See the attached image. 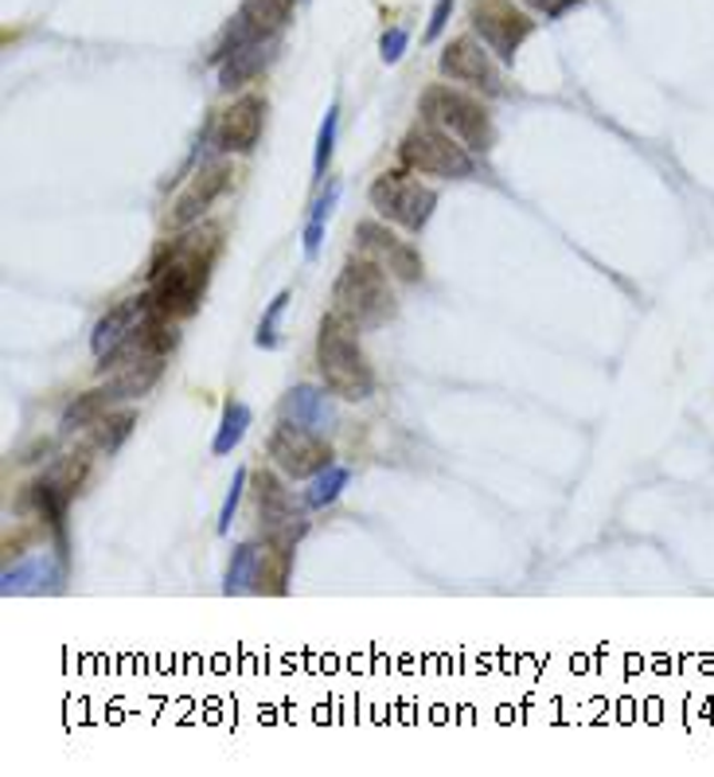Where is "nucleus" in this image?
<instances>
[{"mask_svg":"<svg viewBox=\"0 0 714 777\" xmlns=\"http://www.w3.org/2000/svg\"><path fill=\"white\" fill-rule=\"evenodd\" d=\"M230 176H235V173H230V165L204 168V173L188 184V191H184V196L173 204V211H168V227H173V231H180V227H196L199 216H204L207 207H211L215 199L227 191Z\"/></svg>","mask_w":714,"mask_h":777,"instance_id":"obj_16","label":"nucleus"},{"mask_svg":"<svg viewBox=\"0 0 714 777\" xmlns=\"http://www.w3.org/2000/svg\"><path fill=\"white\" fill-rule=\"evenodd\" d=\"M255 505H258V524L266 528V539L273 536H304L301 508H297L293 493L281 485V477H273L270 469L255 473Z\"/></svg>","mask_w":714,"mask_h":777,"instance_id":"obj_14","label":"nucleus"},{"mask_svg":"<svg viewBox=\"0 0 714 777\" xmlns=\"http://www.w3.org/2000/svg\"><path fill=\"white\" fill-rule=\"evenodd\" d=\"M442 75L453 79V83L473 86V91L488 94V99H500L504 94V79H500V66H496V55L476 40V35H461V40L445 43Z\"/></svg>","mask_w":714,"mask_h":777,"instance_id":"obj_11","label":"nucleus"},{"mask_svg":"<svg viewBox=\"0 0 714 777\" xmlns=\"http://www.w3.org/2000/svg\"><path fill=\"white\" fill-rule=\"evenodd\" d=\"M348 480H352V473L344 469V465H329V469H321L317 477H312L309 493H304V508H329L340 500V493L348 488Z\"/></svg>","mask_w":714,"mask_h":777,"instance_id":"obj_23","label":"nucleus"},{"mask_svg":"<svg viewBox=\"0 0 714 777\" xmlns=\"http://www.w3.org/2000/svg\"><path fill=\"white\" fill-rule=\"evenodd\" d=\"M332 301H337L332 313H340L360 332L383 329V324L394 321V313H399L386 270L379 262H371V258H348L337 286H332Z\"/></svg>","mask_w":714,"mask_h":777,"instance_id":"obj_3","label":"nucleus"},{"mask_svg":"<svg viewBox=\"0 0 714 777\" xmlns=\"http://www.w3.org/2000/svg\"><path fill=\"white\" fill-rule=\"evenodd\" d=\"M368 199L386 224H399L403 231L422 235L437 207V191L426 188L422 180L403 173H383L375 176V184L368 188Z\"/></svg>","mask_w":714,"mask_h":777,"instance_id":"obj_7","label":"nucleus"},{"mask_svg":"<svg viewBox=\"0 0 714 777\" xmlns=\"http://www.w3.org/2000/svg\"><path fill=\"white\" fill-rule=\"evenodd\" d=\"M219 227L204 224L184 231L180 239L168 242L161 255H156L153 270V313L165 317V321H176V317H192L199 309V298L207 290V278H211L215 255H219Z\"/></svg>","mask_w":714,"mask_h":777,"instance_id":"obj_1","label":"nucleus"},{"mask_svg":"<svg viewBox=\"0 0 714 777\" xmlns=\"http://www.w3.org/2000/svg\"><path fill=\"white\" fill-rule=\"evenodd\" d=\"M262 562H266V547L262 543L235 547L223 590H227V594H250V590H258V579H262Z\"/></svg>","mask_w":714,"mask_h":777,"instance_id":"obj_19","label":"nucleus"},{"mask_svg":"<svg viewBox=\"0 0 714 777\" xmlns=\"http://www.w3.org/2000/svg\"><path fill=\"white\" fill-rule=\"evenodd\" d=\"M406 43H411V32H406V28H386L383 40H379V55H383V63H399Z\"/></svg>","mask_w":714,"mask_h":777,"instance_id":"obj_28","label":"nucleus"},{"mask_svg":"<svg viewBox=\"0 0 714 777\" xmlns=\"http://www.w3.org/2000/svg\"><path fill=\"white\" fill-rule=\"evenodd\" d=\"M355 247H360L363 258L379 262L386 273L403 281H422V255L418 247H411L406 239L391 231L386 224H375V219H363L355 224Z\"/></svg>","mask_w":714,"mask_h":777,"instance_id":"obj_12","label":"nucleus"},{"mask_svg":"<svg viewBox=\"0 0 714 777\" xmlns=\"http://www.w3.org/2000/svg\"><path fill=\"white\" fill-rule=\"evenodd\" d=\"M286 305H289V290H281L278 298L270 301V309L262 313V321H258V332H255V344L258 348H273V344H278V321H281V313H286Z\"/></svg>","mask_w":714,"mask_h":777,"instance_id":"obj_26","label":"nucleus"},{"mask_svg":"<svg viewBox=\"0 0 714 777\" xmlns=\"http://www.w3.org/2000/svg\"><path fill=\"white\" fill-rule=\"evenodd\" d=\"M161 372H165V356H148V360H137V364H125L117 367V375L110 383H102V387L86 391V395H79L71 406L63 411V431H79V426H94V422L102 418V414H110L117 403H130V398H141L148 395V391L156 387V380H161Z\"/></svg>","mask_w":714,"mask_h":777,"instance_id":"obj_5","label":"nucleus"},{"mask_svg":"<svg viewBox=\"0 0 714 777\" xmlns=\"http://www.w3.org/2000/svg\"><path fill=\"white\" fill-rule=\"evenodd\" d=\"M449 12H453V0H437V4H434V17H430V28H426V40H437V35H442V28H445V20H449Z\"/></svg>","mask_w":714,"mask_h":777,"instance_id":"obj_30","label":"nucleus"},{"mask_svg":"<svg viewBox=\"0 0 714 777\" xmlns=\"http://www.w3.org/2000/svg\"><path fill=\"white\" fill-rule=\"evenodd\" d=\"M418 114L426 117L430 125L445 130L449 137H457L468 153H488L496 145V130H493L488 110L476 99H468V94L453 91V86H445V83H434L422 91Z\"/></svg>","mask_w":714,"mask_h":777,"instance_id":"obj_4","label":"nucleus"},{"mask_svg":"<svg viewBox=\"0 0 714 777\" xmlns=\"http://www.w3.org/2000/svg\"><path fill=\"white\" fill-rule=\"evenodd\" d=\"M262 125H266V99H258V94L235 99L211 130L215 153H250L258 145V137H262Z\"/></svg>","mask_w":714,"mask_h":777,"instance_id":"obj_13","label":"nucleus"},{"mask_svg":"<svg viewBox=\"0 0 714 777\" xmlns=\"http://www.w3.org/2000/svg\"><path fill=\"white\" fill-rule=\"evenodd\" d=\"M399 157H403L406 168L422 176H442V180H468L476 176V160L473 153L461 145L457 137H449L437 125H414L411 133L399 145Z\"/></svg>","mask_w":714,"mask_h":777,"instance_id":"obj_6","label":"nucleus"},{"mask_svg":"<svg viewBox=\"0 0 714 777\" xmlns=\"http://www.w3.org/2000/svg\"><path fill=\"white\" fill-rule=\"evenodd\" d=\"M337 130H340V106L332 102L324 110V122L317 130V153H312V180H324L332 165V149H337Z\"/></svg>","mask_w":714,"mask_h":777,"instance_id":"obj_24","label":"nucleus"},{"mask_svg":"<svg viewBox=\"0 0 714 777\" xmlns=\"http://www.w3.org/2000/svg\"><path fill=\"white\" fill-rule=\"evenodd\" d=\"M247 480H250V473H247V469H238V473H235V480H230L227 497H223V508H219V536H227L230 524H235L238 500H242V488H247Z\"/></svg>","mask_w":714,"mask_h":777,"instance_id":"obj_27","label":"nucleus"},{"mask_svg":"<svg viewBox=\"0 0 714 777\" xmlns=\"http://www.w3.org/2000/svg\"><path fill=\"white\" fill-rule=\"evenodd\" d=\"M266 454H270V462L278 465L289 480H312L317 473L332 465L329 442L293 418H281L278 426H273L270 438H266Z\"/></svg>","mask_w":714,"mask_h":777,"instance_id":"obj_8","label":"nucleus"},{"mask_svg":"<svg viewBox=\"0 0 714 777\" xmlns=\"http://www.w3.org/2000/svg\"><path fill=\"white\" fill-rule=\"evenodd\" d=\"M332 391L329 387H312V383H297L281 398V418H293L309 431L324 434L337 426V411H332Z\"/></svg>","mask_w":714,"mask_h":777,"instance_id":"obj_17","label":"nucleus"},{"mask_svg":"<svg viewBox=\"0 0 714 777\" xmlns=\"http://www.w3.org/2000/svg\"><path fill=\"white\" fill-rule=\"evenodd\" d=\"M133 426H137V418H133V414H102V418L94 422L91 442H86V446L99 449V454H117V449H122V442L133 434Z\"/></svg>","mask_w":714,"mask_h":777,"instance_id":"obj_22","label":"nucleus"},{"mask_svg":"<svg viewBox=\"0 0 714 777\" xmlns=\"http://www.w3.org/2000/svg\"><path fill=\"white\" fill-rule=\"evenodd\" d=\"M468 24H473L476 40L485 43L500 63H516V51L535 32V20L527 12L511 9V0H473Z\"/></svg>","mask_w":714,"mask_h":777,"instance_id":"obj_9","label":"nucleus"},{"mask_svg":"<svg viewBox=\"0 0 714 777\" xmlns=\"http://www.w3.org/2000/svg\"><path fill=\"white\" fill-rule=\"evenodd\" d=\"M293 9H297V0H242V9H238V17L230 20L227 35H223V43L211 55V63H223L230 51L250 48V43L278 40V35L286 32L289 20H293Z\"/></svg>","mask_w":714,"mask_h":777,"instance_id":"obj_10","label":"nucleus"},{"mask_svg":"<svg viewBox=\"0 0 714 777\" xmlns=\"http://www.w3.org/2000/svg\"><path fill=\"white\" fill-rule=\"evenodd\" d=\"M273 51H278V40H262V43H250V48L230 51L219 63V91H238V86L255 83L266 66H270Z\"/></svg>","mask_w":714,"mask_h":777,"instance_id":"obj_18","label":"nucleus"},{"mask_svg":"<svg viewBox=\"0 0 714 777\" xmlns=\"http://www.w3.org/2000/svg\"><path fill=\"white\" fill-rule=\"evenodd\" d=\"M250 426H255V411H250L247 403H238V398H230V403L223 406V418H219V431H215L211 454H215V457H227L230 449L238 446V442L247 438Z\"/></svg>","mask_w":714,"mask_h":777,"instance_id":"obj_21","label":"nucleus"},{"mask_svg":"<svg viewBox=\"0 0 714 777\" xmlns=\"http://www.w3.org/2000/svg\"><path fill=\"white\" fill-rule=\"evenodd\" d=\"M337 199H340V180H329V188L312 199L309 219H304V235H301V247H304V258H309V262L321 255L324 227H329V216H332V207H337Z\"/></svg>","mask_w":714,"mask_h":777,"instance_id":"obj_20","label":"nucleus"},{"mask_svg":"<svg viewBox=\"0 0 714 777\" xmlns=\"http://www.w3.org/2000/svg\"><path fill=\"white\" fill-rule=\"evenodd\" d=\"M148 317H153V298H148V293H137V298L114 305L99 324H94V336H91L94 356L106 360L110 352H117V348H122L125 340H130L133 332L148 321Z\"/></svg>","mask_w":714,"mask_h":777,"instance_id":"obj_15","label":"nucleus"},{"mask_svg":"<svg viewBox=\"0 0 714 777\" xmlns=\"http://www.w3.org/2000/svg\"><path fill=\"white\" fill-rule=\"evenodd\" d=\"M43 579H63V571H55L51 574V567H48V559H32V562H24V567H9L4 571V594H20V590H35Z\"/></svg>","mask_w":714,"mask_h":777,"instance_id":"obj_25","label":"nucleus"},{"mask_svg":"<svg viewBox=\"0 0 714 777\" xmlns=\"http://www.w3.org/2000/svg\"><path fill=\"white\" fill-rule=\"evenodd\" d=\"M355 332L360 329L348 324L340 313L324 317L321 332H317V372H321L324 387L348 403H363L375 395V372H371Z\"/></svg>","mask_w":714,"mask_h":777,"instance_id":"obj_2","label":"nucleus"},{"mask_svg":"<svg viewBox=\"0 0 714 777\" xmlns=\"http://www.w3.org/2000/svg\"><path fill=\"white\" fill-rule=\"evenodd\" d=\"M527 9H535V12H542L547 20H559V17H567L570 9H578L582 0H524Z\"/></svg>","mask_w":714,"mask_h":777,"instance_id":"obj_29","label":"nucleus"}]
</instances>
